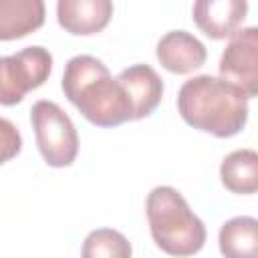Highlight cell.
Instances as JSON below:
<instances>
[{"mask_svg": "<svg viewBox=\"0 0 258 258\" xmlns=\"http://www.w3.org/2000/svg\"><path fill=\"white\" fill-rule=\"evenodd\" d=\"M113 16V2L109 0H58L56 20L58 24L79 36L101 32Z\"/></svg>", "mask_w": 258, "mask_h": 258, "instance_id": "obj_10", "label": "cell"}, {"mask_svg": "<svg viewBox=\"0 0 258 258\" xmlns=\"http://www.w3.org/2000/svg\"><path fill=\"white\" fill-rule=\"evenodd\" d=\"M246 12V0H198L191 8L198 28L214 40L232 38L240 30Z\"/></svg>", "mask_w": 258, "mask_h": 258, "instance_id": "obj_7", "label": "cell"}, {"mask_svg": "<svg viewBox=\"0 0 258 258\" xmlns=\"http://www.w3.org/2000/svg\"><path fill=\"white\" fill-rule=\"evenodd\" d=\"M115 79L121 83L123 91L127 93V97L131 101L133 121L149 117L157 109V105L163 97V83L153 67L131 64V67L123 69Z\"/></svg>", "mask_w": 258, "mask_h": 258, "instance_id": "obj_9", "label": "cell"}, {"mask_svg": "<svg viewBox=\"0 0 258 258\" xmlns=\"http://www.w3.org/2000/svg\"><path fill=\"white\" fill-rule=\"evenodd\" d=\"M62 91L81 115L97 127H117L133 121V107L121 83L91 54H79L67 62Z\"/></svg>", "mask_w": 258, "mask_h": 258, "instance_id": "obj_1", "label": "cell"}, {"mask_svg": "<svg viewBox=\"0 0 258 258\" xmlns=\"http://www.w3.org/2000/svg\"><path fill=\"white\" fill-rule=\"evenodd\" d=\"M248 101L250 99L232 83L212 75H198L181 85L177 111L194 129L226 139L246 127Z\"/></svg>", "mask_w": 258, "mask_h": 258, "instance_id": "obj_2", "label": "cell"}, {"mask_svg": "<svg viewBox=\"0 0 258 258\" xmlns=\"http://www.w3.org/2000/svg\"><path fill=\"white\" fill-rule=\"evenodd\" d=\"M220 79L238 87L248 99L258 95V28H240L220 56Z\"/></svg>", "mask_w": 258, "mask_h": 258, "instance_id": "obj_6", "label": "cell"}, {"mask_svg": "<svg viewBox=\"0 0 258 258\" xmlns=\"http://www.w3.org/2000/svg\"><path fill=\"white\" fill-rule=\"evenodd\" d=\"M220 177L232 194L250 196L258 189V153L254 149H236L220 165Z\"/></svg>", "mask_w": 258, "mask_h": 258, "instance_id": "obj_13", "label": "cell"}, {"mask_svg": "<svg viewBox=\"0 0 258 258\" xmlns=\"http://www.w3.org/2000/svg\"><path fill=\"white\" fill-rule=\"evenodd\" d=\"M151 238L169 256L198 254L206 244V226L189 210L185 198L171 185H157L145 202Z\"/></svg>", "mask_w": 258, "mask_h": 258, "instance_id": "obj_3", "label": "cell"}, {"mask_svg": "<svg viewBox=\"0 0 258 258\" xmlns=\"http://www.w3.org/2000/svg\"><path fill=\"white\" fill-rule=\"evenodd\" d=\"M44 24L42 0H0V40H16Z\"/></svg>", "mask_w": 258, "mask_h": 258, "instance_id": "obj_11", "label": "cell"}, {"mask_svg": "<svg viewBox=\"0 0 258 258\" xmlns=\"http://www.w3.org/2000/svg\"><path fill=\"white\" fill-rule=\"evenodd\" d=\"M131 242L113 228L93 230L81 248V258H131Z\"/></svg>", "mask_w": 258, "mask_h": 258, "instance_id": "obj_14", "label": "cell"}, {"mask_svg": "<svg viewBox=\"0 0 258 258\" xmlns=\"http://www.w3.org/2000/svg\"><path fill=\"white\" fill-rule=\"evenodd\" d=\"M155 54H157V60L161 62V67L173 75L194 73L208 58V50H206L204 42L187 30L165 32L157 42Z\"/></svg>", "mask_w": 258, "mask_h": 258, "instance_id": "obj_8", "label": "cell"}, {"mask_svg": "<svg viewBox=\"0 0 258 258\" xmlns=\"http://www.w3.org/2000/svg\"><path fill=\"white\" fill-rule=\"evenodd\" d=\"M52 71V54L42 46H26L0 56V105L20 103L28 91L44 85Z\"/></svg>", "mask_w": 258, "mask_h": 258, "instance_id": "obj_5", "label": "cell"}, {"mask_svg": "<svg viewBox=\"0 0 258 258\" xmlns=\"http://www.w3.org/2000/svg\"><path fill=\"white\" fill-rule=\"evenodd\" d=\"M220 252L224 258H258V220L238 216L220 228Z\"/></svg>", "mask_w": 258, "mask_h": 258, "instance_id": "obj_12", "label": "cell"}, {"mask_svg": "<svg viewBox=\"0 0 258 258\" xmlns=\"http://www.w3.org/2000/svg\"><path fill=\"white\" fill-rule=\"evenodd\" d=\"M20 149H22L20 131L10 119L0 117V165L14 159L20 153Z\"/></svg>", "mask_w": 258, "mask_h": 258, "instance_id": "obj_15", "label": "cell"}, {"mask_svg": "<svg viewBox=\"0 0 258 258\" xmlns=\"http://www.w3.org/2000/svg\"><path fill=\"white\" fill-rule=\"evenodd\" d=\"M36 145L50 167H69L79 153V135L71 117L52 101L40 99L30 109Z\"/></svg>", "mask_w": 258, "mask_h": 258, "instance_id": "obj_4", "label": "cell"}]
</instances>
